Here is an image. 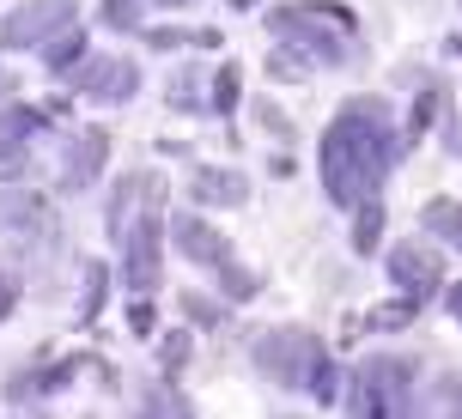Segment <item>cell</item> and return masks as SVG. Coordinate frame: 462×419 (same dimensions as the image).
<instances>
[{"mask_svg": "<svg viewBox=\"0 0 462 419\" xmlns=\"http://www.w3.org/2000/svg\"><path fill=\"white\" fill-rule=\"evenodd\" d=\"M402 159V134H395L390 110L377 97H353L323 134V188L335 207H365Z\"/></svg>", "mask_w": 462, "mask_h": 419, "instance_id": "6da1fadb", "label": "cell"}, {"mask_svg": "<svg viewBox=\"0 0 462 419\" xmlns=\"http://www.w3.org/2000/svg\"><path fill=\"white\" fill-rule=\"evenodd\" d=\"M159 201H164V188L146 170H134V177H122L110 188V232H116V250H122V279L140 298L159 286V232H164Z\"/></svg>", "mask_w": 462, "mask_h": 419, "instance_id": "7a4b0ae2", "label": "cell"}, {"mask_svg": "<svg viewBox=\"0 0 462 419\" xmlns=\"http://www.w3.org/2000/svg\"><path fill=\"white\" fill-rule=\"evenodd\" d=\"M255 371L280 383V389H310L317 401H335V365H328L323 341L310 328H268L250 347Z\"/></svg>", "mask_w": 462, "mask_h": 419, "instance_id": "3957f363", "label": "cell"}, {"mask_svg": "<svg viewBox=\"0 0 462 419\" xmlns=\"http://www.w3.org/2000/svg\"><path fill=\"white\" fill-rule=\"evenodd\" d=\"M346 407H353V419H420L414 365L395 359V352L359 359V365H353V383H346Z\"/></svg>", "mask_w": 462, "mask_h": 419, "instance_id": "277c9868", "label": "cell"}, {"mask_svg": "<svg viewBox=\"0 0 462 419\" xmlns=\"http://www.w3.org/2000/svg\"><path fill=\"white\" fill-rule=\"evenodd\" d=\"M268 31L292 49H310L323 68H335V61H346V43H353L359 24H353V13H341V6L299 0V6H274V13H268Z\"/></svg>", "mask_w": 462, "mask_h": 419, "instance_id": "5b68a950", "label": "cell"}, {"mask_svg": "<svg viewBox=\"0 0 462 419\" xmlns=\"http://www.w3.org/2000/svg\"><path fill=\"white\" fill-rule=\"evenodd\" d=\"M171 237H177V250H183L195 268H213V274L226 279V298H255V274H244V268H237L231 243L213 232L201 213H177V219H171Z\"/></svg>", "mask_w": 462, "mask_h": 419, "instance_id": "8992f818", "label": "cell"}, {"mask_svg": "<svg viewBox=\"0 0 462 419\" xmlns=\"http://www.w3.org/2000/svg\"><path fill=\"white\" fill-rule=\"evenodd\" d=\"M61 237V225H55V213H49L43 195H31V188H13L6 195V207H0V256L13 261H37Z\"/></svg>", "mask_w": 462, "mask_h": 419, "instance_id": "52a82bcc", "label": "cell"}, {"mask_svg": "<svg viewBox=\"0 0 462 419\" xmlns=\"http://www.w3.org/2000/svg\"><path fill=\"white\" fill-rule=\"evenodd\" d=\"M73 0H19L6 24H0V43L6 49H37V43H55L61 31H73Z\"/></svg>", "mask_w": 462, "mask_h": 419, "instance_id": "ba28073f", "label": "cell"}, {"mask_svg": "<svg viewBox=\"0 0 462 419\" xmlns=\"http://www.w3.org/2000/svg\"><path fill=\"white\" fill-rule=\"evenodd\" d=\"M73 92L92 97V104H128L140 92V68L128 55H92L86 68L73 73Z\"/></svg>", "mask_w": 462, "mask_h": 419, "instance_id": "9c48e42d", "label": "cell"}, {"mask_svg": "<svg viewBox=\"0 0 462 419\" xmlns=\"http://www.w3.org/2000/svg\"><path fill=\"white\" fill-rule=\"evenodd\" d=\"M390 279L408 292V298H426V292H439L444 286V256L432 243H420V237H402L390 250Z\"/></svg>", "mask_w": 462, "mask_h": 419, "instance_id": "30bf717a", "label": "cell"}, {"mask_svg": "<svg viewBox=\"0 0 462 419\" xmlns=\"http://www.w3.org/2000/svg\"><path fill=\"white\" fill-rule=\"evenodd\" d=\"M104 159H110V140L97 134V128H79L68 140V159H61V183L68 188H92L104 177Z\"/></svg>", "mask_w": 462, "mask_h": 419, "instance_id": "8fae6325", "label": "cell"}, {"mask_svg": "<svg viewBox=\"0 0 462 419\" xmlns=\"http://www.w3.org/2000/svg\"><path fill=\"white\" fill-rule=\"evenodd\" d=\"M195 201L201 207H244L250 201V183L237 177V170H226V164H195Z\"/></svg>", "mask_w": 462, "mask_h": 419, "instance_id": "7c38bea8", "label": "cell"}, {"mask_svg": "<svg viewBox=\"0 0 462 419\" xmlns=\"http://www.w3.org/2000/svg\"><path fill=\"white\" fill-rule=\"evenodd\" d=\"M37 128H43V116H37V110H6V116H0V164H13V170H19V164H24V146H31V134H37Z\"/></svg>", "mask_w": 462, "mask_h": 419, "instance_id": "4fadbf2b", "label": "cell"}, {"mask_svg": "<svg viewBox=\"0 0 462 419\" xmlns=\"http://www.w3.org/2000/svg\"><path fill=\"white\" fill-rule=\"evenodd\" d=\"M420 219H426V232H444L462 250V207H457V201H426V213H420Z\"/></svg>", "mask_w": 462, "mask_h": 419, "instance_id": "5bb4252c", "label": "cell"}, {"mask_svg": "<svg viewBox=\"0 0 462 419\" xmlns=\"http://www.w3.org/2000/svg\"><path fill=\"white\" fill-rule=\"evenodd\" d=\"M377 237H383V207H377V201H365V207H359V219H353V250H359V256H371V250H377Z\"/></svg>", "mask_w": 462, "mask_h": 419, "instance_id": "9a60e30c", "label": "cell"}, {"mask_svg": "<svg viewBox=\"0 0 462 419\" xmlns=\"http://www.w3.org/2000/svg\"><path fill=\"white\" fill-rule=\"evenodd\" d=\"M79 55H86V37H79V31H61V37L49 43V55H43V61H49L55 73H68L73 61H79Z\"/></svg>", "mask_w": 462, "mask_h": 419, "instance_id": "2e32d148", "label": "cell"}, {"mask_svg": "<svg viewBox=\"0 0 462 419\" xmlns=\"http://www.w3.org/2000/svg\"><path fill=\"white\" fill-rule=\"evenodd\" d=\"M140 419H189V407L171 396V389H152V396L140 401Z\"/></svg>", "mask_w": 462, "mask_h": 419, "instance_id": "e0dca14e", "label": "cell"}, {"mask_svg": "<svg viewBox=\"0 0 462 419\" xmlns=\"http://www.w3.org/2000/svg\"><path fill=\"white\" fill-rule=\"evenodd\" d=\"M171 104L177 110H201V73H177L171 79Z\"/></svg>", "mask_w": 462, "mask_h": 419, "instance_id": "ac0fdd59", "label": "cell"}, {"mask_svg": "<svg viewBox=\"0 0 462 419\" xmlns=\"http://www.w3.org/2000/svg\"><path fill=\"white\" fill-rule=\"evenodd\" d=\"M213 104H219V110L237 104V68H219V79H213Z\"/></svg>", "mask_w": 462, "mask_h": 419, "instance_id": "d6986e66", "label": "cell"}, {"mask_svg": "<svg viewBox=\"0 0 462 419\" xmlns=\"http://www.w3.org/2000/svg\"><path fill=\"white\" fill-rule=\"evenodd\" d=\"M183 310H189V316H195V323H219V304L195 298V292H189V298H183Z\"/></svg>", "mask_w": 462, "mask_h": 419, "instance_id": "ffe728a7", "label": "cell"}, {"mask_svg": "<svg viewBox=\"0 0 462 419\" xmlns=\"http://www.w3.org/2000/svg\"><path fill=\"white\" fill-rule=\"evenodd\" d=\"M134 334H152V304H146V298L134 304Z\"/></svg>", "mask_w": 462, "mask_h": 419, "instance_id": "44dd1931", "label": "cell"}, {"mask_svg": "<svg viewBox=\"0 0 462 419\" xmlns=\"http://www.w3.org/2000/svg\"><path fill=\"white\" fill-rule=\"evenodd\" d=\"M444 310H450V316H457V323H462V279H457V286H450V292H444Z\"/></svg>", "mask_w": 462, "mask_h": 419, "instance_id": "7402d4cb", "label": "cell"}, {"mask_svg": "<svg viewBox=\"0 0 462 419\" xmlns=\"http://www.w3.org/2000/svg\"><path fill=\"white\" fill-rule=\"evenodd\" d=\"M140 6H152V13H183V6H195V0H140Z\"/></svg>", "mask_w": 462, "mask_h": 419, "instance_id": "603a6c76", "label": "cell"}, {"mask_svg": "<svg viewBox=\"0 0 462 419\" xmlns=\"http://www.w3.org/2000/svg\"><path fill=\"white\" fill-rule=\"evenodd\" d=\"M13 304H19V286H13V279H0V316H6Z\"/></svg>", "mask_w": 462, "mask_h": 419, "instance_id": "cb8c5ba5", "label": "cell"}, {"mask_svg": "<svg viewBox=\"0 0 462 419\" xmlns=\"http://www.w3.org/2000/svg\"><path fill=\"white\" fill-rule=\"evenodd\" d=\"M231 6H237V13H244V6H255V0H231Z\"/></svg>", "mask_w": 462, "mask_h": 419, "instance_id": "d4e9b609", "label": "cell"}, {"mask_svg": "<svg viewBox=\"0 0 462 419\" xmlns=\"http://www.w3.org/2000/svg\"><path fill=\"white\" fill-rule=\"evenodd\" d=\"M31 419H37V414H31Z\"/></svg>", "mask_w": 462, "mask_h": 419, "instance_id": "484cf974", "label": "cell"}]
</instances>
